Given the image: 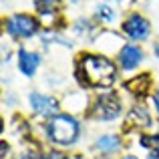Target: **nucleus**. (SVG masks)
Listing matches in <instances>:
<instances>
[{
	"instance_id": "1",
	"label": "nucleus",
	"mask_w": 159,
	"mask_h": 159,
	"mask_svg": "<svg viewBox=\"0 0 159 159\" xmlns=\"http://www.w3.org/2000/svg\"><path fill=\"white\" fill-rule=\"evenodd\" d=\"M79 81L87 87H109L115 81V65L105 57L83 54L77 66Z\"/></svg>"
},
{
	"instance_id": "2",
	"label": "nucleus",
	"mask_w": 159,
	"mask_h": 159,
	"mask_svg": "<svg viewBox=\"0 0 159 159\" xmlns=\"http://www.w3.org/2000/svg\"><path fill=\"white\" fill-rule=\"evenodd\" d=\"M47 131H48V137H51L52 143L69 145L77 139L79 125H77V121L69 115H54L52 119L48 121Z\"/></svg>"
},
{
	"instance_id": "3",
	"label": "nucleus",
	"mask_w": 159,
	"mask_h": 159,
	"mask_svg": "<svg viewBox=\"0 0 159 159\" xmlns=\"http://www.w3.org/2000/svg\"><path fill=\"white\" fill-rule=\"evenodd\" d=\"M6 28L14 36H30L39 30V22L28 14H14L12 18H8Z\"/></svg>"
},
{
	"instance_id": "4",
	"label": "nucleus",
	"mask_w": 159,
	"mask_h": 159,
	"mask_svg": "<svg viewBox=\"0 0 159 159\" xmlns=\"http://www.w3.org/2000/svg\"><path fill=\"white\" fill-rule=\"evenodd\" d=\"M121 111V103L115 95H101V97L95 101L93 107V115L97 119H115Z\"/></svg>"
},
{
	"instance_id": "5",
	"label": "nucleus",
	"mask_w": 159,
	"mask_h": 159,
	"mask_svg": "<svg viewBox=\"0 0 159 159\" xmlns=\"http://www.w3.org/2000/svg\"><path fill=\"white\" fill-rule=\"evenodd\" d=\"M123 30L129 39H135V40H141L149 34V22L143 18L141 14L133 12V14L127 16V20L123 22Z\"/></svg>"
},
{
	"instance_id": "6",
	"label": "nucleus",
	"mask_w": 159,
	"mask_h": 159,
	"mask_svg": "<svg viewBox=\"0 0 159 159\" xmlns=\"http://www.w3.org/2000/svg\"><path fill=\"white\" fill-rule=\"evenodd\" d=\"M30 105L39 115H52L57 111V101L51 97H44V95H39V93L30 95Z\"/></svg>"
},
{
	"instance_id": "7",
	"label": "nucleus",
	"mask_w": 159,
	"mask_h": 159,
	"mask_svg": "<svg viewBox=\"0 0 159 159\" xmlns=\"http://www.w3.org/2000/svg\"><path fill=\"white\" fill-rule=\"evenodd\" d=\"M119 58H121V66H123V69H127V70L135 69V66L139 65V61H141L139 47H135V44H125Z\"/></svg>"
},
{
	"instance_id": "8",
	"label": "nucleus",
	"mask_w": 159,
	"mask_h": 159,
	"mask_svg": "<svg viewBox=\"0 0 159 159\" xmlns=\"http://www.w3.org/2000/svg\"><path fill=\"white\" fill-rule=\"evenodd\" d=\"M40 57L34 52H26V51H20L18 52V66L20 70H22L24 75H28V77H32L36 70V65H39Z\"/></svg>"
},
{
	"instance_id": "9",
	"label": "nucleus",
	"mask_w": 159,
	"mask_h": 159,
	"mask_svg": "<svg viewBox=\"0 0 159 159\" xmlns=\"http://www.w3.org/2000/svg\"><path fill=\"white\" fill-rule=\"evenodd\" d=\"M125 87H127L133 95L143 97V95L149 91V87H151V79H149V75H139V77H135L133 81H127Z\"/></svg>"
},
{
	"instance_id": "10",
	"label": "nucleus",
	"mask_w": 159,
	"mask_h": 159,
	"mask_svg": "<svg viewBox=\"0 0 159 159\" xmlns=\"http://www.w3.org/2000/svg\"><path fill=\"white\" fill-rule=\"evenodd\" d=\"M117 145H119V141L113 135H103V137H99V141H97V147L103 149V151H113V149H117Z\"/></svg>"
},
{
	"instance_id": "11",
	"label": "nucleus",
	"mask_w": 159,
	"mask_h": 159,
	"mask_svg": "<svg viewBox=\"0 0 159 159\" xmlns=\"http://www.w3.org/2000/svg\"><path fill=\"white\" fill-rule=\"evenodd\" d=\"M36 2V8H39L43 14H51V10H52V6L57 4V0H34Z\"/></svg>"
},
{
	"instance_id": "12",
	"label": "nucleus",
	"mask_w": 159,
	"mask_h": 159,
	"mask_svg": "<svg viewBox=\"0 0 159 159\" xmlns=\"http://www.w3.org/2000/svg\"><path fill=\"white\" fill-rule=\"evenodd\" d=\"M99 14H101L103 18H107V20H111V18H113L111 8H107V6H99Z\"/></svg>"
},
{
	"instance_id": "13",
	"label": "nucleus",
	"mask_w": 159,
	"mask_h": 159,
	"mask_svg": "<svg viewBox=\"0 0 159 159\" xmlns=\"http://www.w3.org/2000/svg\"><path fill=\"white\" fill-rule=\"evenodd\" d=\"M20 159H44V157L36 155V153H24V155H20Z\"/></svg>"
},
{
	"instance_id": "14",
	"label": "nucleus",
	"mask_w": 159,
	"mask_h": 159,
	"mask_svg": "<svg viewBox=\"0 0 159 159\" xmlns=\"http://www.w3.org/2000/svg\"><path fill=\"white\" fill-rule=\"evenodd\" d=\"M149 159H159V147L151 149V157H149Z\"/></svg>"
},
{
	"instance_id": "15",
	"label": "nucleus",
	"mask_w": 159,
	"mask_h": 159,
	"mask_svg": "<svg viewBox=\"0 0 159 159\" xmlns=\"http://www.w3.org/2000/svg\"><path fill=\"white\" fill-rule=\"evenodd\" d=\"M44 159H62V155H61V153H51V155L44 157Z\"/></svg>"
},
{
	"instance_id": "16",
	"label": "nucleus",
	"mask_w": 159,
	"mask_h": 159,
	"mask_svg": "<svg viewBox=\"0 0 159 159\" xmlns=\"http://www.w3.org/2000/svg\"><path fill=\"white\" fill-rule=\"evenodd\" d=\"M155 105H157V109H159V93L155 95Z\"/></svg>"
},
{
	"instance_id": "17",
	"label": "nucleus",
	"mask_w": 159,
	"mask_h": 159,
	"mask_svg": "<svg viewBox=\"0 0 159 159\" xmlns=\"http://www.w3.org/2000/svg\"><path fill=\"white\" fill-rule=\"evenodd\" d=\"M155 52H157V57H159V44H157V48H155Z\"/></svg>"
},
{
	"instance_id": "18",
	"label": "nucleus",
	"mask_w": 159,
	"mask_h": 159,
	"mask_svg": "<svg viewBox=\"0 0 159 159\" xmlns=\"http://www.w3.org/2000/svg\"><path fill=\"white\" fill-rule=\"evenodd\" d=\"M125 159H137V157H131V155H129V157H125Z\"/></svg>"
}]
</instances>
